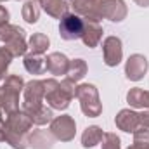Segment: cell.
Listing matches in <instances>:
<instances>
[{
	"mask_svg": "<svg viewBox=\"0 0 149 149\" xmlns=\"http://www.w3.org/2000/svg\"><path fill=\"white\" fill-rule=\"evenodd\" d=\"M31 127H33V121L23 109L10 113L7 121L2 123L5 141L14 149H26L30 146V137H26V135Z\"/></svg>",
	"mask_w": 149,
	"mask_h": 149,
	"instance_id": "6da1fadb",
	"label": "cell"
},
{
	"mask_svg": "<svg viewBox=\"0 0 149 149\" xmlns=\"http://www.w3.org/2000/svg\"><path fill=\"white\" fill-rule=\"evenodd\" d=\"M43 88H45V95L43 99L47 101V104L52 109H66L70 106V101L76 94V87L74 81L71 80H63L61 83L54 78L43 80Z\"/></svg>",
	"mask_w": 149,
	"mask_h": 149,
	"instance_id": "7a4b0ae2",
	"label": "cell"
},
{
	"mask_svg": "<svg viewBox=\"0 0 149 149\" xmlns=\"http://www.w3.org/2000/svg\"><path fill=\"white\" fill-rule=\"evenodd\" d=\"M74 97H78L81 111L85 113L88 118H95L102 113V104L99 101V92L94 85L90 83H83L80 87H76V94Z\"/></svg>",
	"mask_w": 149,
	"mask_h": 149,
	"instance_id": "3957f363",
	"label": "cell"
},
{
	"mask_svg": "<svg viewBox=\"0 0 149 149\" xmlns=\"http://www.w3.org/2000/svg\"><path fill=\"white\" fill-rule=\"evenodd\" d=\"M23 92H24V101H23V111L24 113H30L40 106H43L45 88H43L42 80H31L30 83L24 85Z\"/></svg>",
	"mask_w": 149,
	"mask_h": 149,
	"instance_id": "277c9868",
	"label": "cell"
},
{
	"mask_svg": "<svg viewBox=\"0 0 149 149\" xmlns=\"http://www.w3.org/2000/svg\"><path fill=\"white\" fill-rule=\"evenodd\" d=\"M83 26H85V21L83 17H80L78 14H66L61 17V23H59V35L63 40H78L83 35Z\"/></svg>",
	"mask_w": 149,
	"mask_h": 149,
	"instance_id": "5b68a950",
	"label": "cell"
},
{
	"mask_svg": "<svg viewBox=\"0 0 149 149\" xmlns=\"http://www.w3.org/2000/svg\"><path fill=\"white\" fill-rule=\"evenodd\" d=\"M50 134L57 139V141H63V142H70L74 139V134H76V123L71 116L68 114H63V116H57L50 121Z\"/></svg>",
	"mask_w": 149,
	"mask_h": 149,
	"instance_id": "8992f818",
	"label": "cell"
},
{
	"mask_svg": "<svg viewBox=\"0 0 149 149\" xmlns=\"http://www.w3.org/2000/svg\"><path fill=\"white\" fill-rule=\"evenodd\" d=\"M97 12L101 19L120 23L127 17V5L123 0H97Z\"/></svg>",
	"mask_w": 149,
	"mask_h": 149,
	"instance_id": "52a82bcc",
	"label": "cell"
},
{
	"mask_svg": "<svg viewBox=\"0 0 149 149\" xmlns=\"http://www.w3.org/2000/svg\"><path fill=\"white\" fill-rule=\"evenodd\" d=\"M102 54H104V63L109 68L118 66L121 63V57H123L121 40L118 37H108L102 43Z\"/></svg>",
	"mask_w": 149,
	"mask_h": 149,
	"instance_id": "ba28073f",
	"label": "cell"
},
{
	"mask_svg": "<svg viewBox=\"0 0 149 149\" xmlns=\"http://www.w3.org/2000/svg\"><path fill=\"white\" fill-rule=\"evenodd\" d=\"M149 63L148 59L141 54H134L128 57L127 64H125V74L128 80L132 81H139L141 78H144V74L148 73Z\"/></svg>",
	"mask_w": 149,
	"mask_h": 149,
	"instance_id": "9c48e42d",
	"label": "cell"
},
{
	"mask_svg": "<svg viewBox=\"0 0 149 149\" xmlns=\"http://www.w3.org/2000/svg\"><path fill=\"white\" fill-rule=\"evenodd\" d=\"M116 127L123 132H137L141 128V114L132 109H121V111L116 114Z\"/></svg>",
	"mask_w": 149,
	"mask_h": 149,
	"instance_id": "30bf717a",
	"label": "cell"
},
{
	"mask_svg": "<svg viewBox=\"0 0 149 149\" xmlns=\"http://www.w3.org/2000/svg\"><path fill=\"white\" fill-rule=\"evenodd\" d=\"M45 68L50 74H66L70 68V59L61 52H52L45 57Z\"/></svg>",
	"mask_w": 149,
	"mask_h": 149,
	"instance_id": "8fae6325",
	"label": "cell"
},
{
	"mask_svg": "<svg viewBox=\"0 0 149 149\" xmlns=\"http://www.w3.org/2000/svg\"><path fill=\"white\" fill-rule=\"evenodd\" d=\"M83 21H85V26H83L81 40L87 47L94 49V47L99 45V42L102 38V26L97 21H90V19H83Z\"/></svg>",
	"mask_w": 149,
	"mask_h": 149,
	"instance_id": "7c38bea8",
	"label": "cell"
},
{
	"mask_svg": "<svg viewBox=\"0 0 149 149\" xmlns=\"http://www.w3.org/2000/svg\"><path fill=\"white\" fill-rule=\"evenodd\" d=\"M38 3L42 5V9L49 16H52L56 19H61L63 16H66L68 14V7H70L66 3V0H38Z\"/></svg>",
	"mask_w": 149,
	"mask_h": 149,
	"instance_id": "4fadbf2b",
	"label": "cell"
},
{
	"mask_svg": "<svg viewBox=\"0 0 149 149\" xmlns=\"http://www.w3.org/2000/svg\"><path fill=\"white\" fill-rule=\"evenodd\" d=\"M127 101L130 106L134 108H144L149 109V90H142L139 87L130 88V92L127 94Z\"/></svg>",
	"mask_w": 149,
	"mask_h": 149,
	"instance_id": "5bb4252c",
	"label": "cell"
},
{
	"mask_svg": "<svg viewBox=\"0 0 149 149\" xmlns=\"http://www.w3.org/2000/svg\"><path fill=\"white\" fill-rule=\"evenodd\" d=\"M54 135H50L47 130H35L30 135V146L33 149H52Z\"/></svg>",
	"mask_w": 149,
	"mask_h": 149,
	"instance_id": "9a60e30c",
	"label": "cell"
},
{
	"mask_svg": "<svg viewBox=\"0 0 149 149\" xmlns=\"http://www.w3.org/2000/svg\"><path fill=\"white\" fill-rule=\"evenodd\" d=\"M24 68L31 74H42L47 71L45 68V59L38 54H28L24 56Z\"/></svg>",
	"mask_w": 149,
	"mask_h": 149,
	"instance_id": "2e32d148",
	"label": "cell"
},
{
	"mask_svg": "<svg viewBox=\"0 0 149 149\" xmlns=\"http://www.w3.org/2000/svg\"><path fill=\"white\" fill-rule=\"evenodd\" d=\"M102 139H104L102 130H101L99 127L92 125V127H88V128L83 132V135H81V146H83V148H87V149L94 148V146H97Z\"/></svg>",
	"mask_w": 149,
	"mask_h": 149,
	"instance_id": "e0dca14e",
	"label": "cell"
},
{
	"mask_svg": "<svg viewBox=\"0 0 149 149\" xmlns=\"http://www.w3.org/2000/svg\"><path fill=\"white\" fill-rule=\"evenodd\" d=\"M16 38H24V30L16 26V24H10V23H5V24H0V42H12Z\"/></svg>",
	"mask_w": 149,
	"mask_h": 149,
	"instance_id": "ac0fdd59",
	"label": "cell"
},
{
	"mask_svg": "<svg viewBox=\"0 0 149 149\" xmlns=\"http://www.w3.org/2000/svg\"><path fill=\"white\" fill-rule=\"evenodd\" d=\"M68 80L71 81H80L85 74H87V63L83 59H74V61H70V68H68Z\"/></svg>",
	"mask_w": 149,
	"mask_h": 149,
	"instance_id": "d6986e66",
	"label": "cell"
},
{
	"mask_svg": "<svg viewBox=\"0 0 149 149\" xmlns=\"http://www.w3.org/2000/svg\"><path fill=\"white\" fill-rule=\"evenodd\" d=\"M38 5H40L38 0H26V2H24L21 14H23V19H24L26 23L33 24V23L38 21V17H40V7H38Z\"/></svg>",
	"mask_w": 149,
	"mask_h": 149,
	"instance_id": "ffe728a7",
	"label": "cell"
},
{
	"mask_svg": "<svg viewBox=\"0 0 149 149\" xmlns=\"http://www.w3.org/2000/svg\"><path fill=\"white\" fill-rule=\"evenodd\" d=\"M49 47V38L43 33H33L30 42H28V49H30V54H43Z\"/></svg>",
	"mask_w": 149,
	"mask_h": 149,
	"instance_id": "44dd1931",
	"label": "cell"
},
{
	"mask_svg": "<svg viewBox=\"0 0 149 149\" xmlns=\"http://www.w3.org/2000/svg\"><path fill=\"white\" fill-rule=\"evenodd\" d=\"M26 114L30 116V120H31L35 125H45V123H49V121L54 120V118H52V111H50L49 108H45V106H40V108L26 113Z\"/></svg>",
	"mask_w": 149,
	"mask_h": 149,
	"instance_id": "7402d4cb",
	"label": "cell"
},
{
	"mask_svg": "<svg viewBox=\"0 0 149 149\" xmlns=\"http://www.w3.org/2000/svg\"><path fill=\"white\" fill-rule=\"evenodd\" d=\"M5 49L12 54V57H19V56H24L26 50H28V43L24 38H16L9 43H5Z\"/></svg>",
	"mask_w": 149,
	"mask_h": 149,
	"instance_id": "603a6c76",
	"label": "cell"
},
{
	"mask_svg": "<svg viewBox=\"0 0 149 149\" xmlns=\"http://www.w3.org/2000/svg\"><path fill=\"white\" fill-rule=\"evenodd\" d=\"M10 61H12V54L5 47H0V81L5 78L7 68L10 66Z\"/></svg>",
	"mask_w": 149,
	"mask_h": 149,
	"instance_id": "cb8c5ba5",
	"label": "cell"
},
{
	"mask_svg": "<svg viewBox=\"0 0 149 149\" xmlns=\"http://www.w3.org/2000/svg\"><path fill=\"white\" fill-rule=\"evenodd\" d=\"M102 149H120V137L116 134H104Z\"/></svg>",
	"mask_w": 149,
	"mask_h": 149,
	"instance_id": "d4e9b609",
	"label": "cell"
},
{
	"mask_svg": "<svg viewBox=\"0 0 149 149\" xmlns=\"http://www.w3.org/2000/svg\"><path fill=\"white\" fill-rule=\"evenodd\" d=\"M142 128L149 130V111L141 113V128L139 130H142Z\"/></svg>",
	"mask_w": 149,
	"mask_h": 149,
	"instance_id": "484cf974",
	"label": "cell"
},
{
	"mask_svg": "<svg viewBox=\"0 0 149 149\" xmlns=\"http://www.w3.org/2000/svg\"><path fill=\"white\" fill-rule=\"evenodd\" d=\"M9 23V12L3 5H0V24H5Z\"/></svg>",
	"mask_w": 149,
	"mask_h": 149,
	"instance_id": "4316f807",
	"label": "cell"
},
{
	"mask_svg": "<svg viewBox=\"0 0 149 149\" xmlns=\"http://www.w3.org/2000/svg\"><path fill=\"white\" fill-rule=\"evenodd\" d=\"M127 149H149V144H132V146H128Z\"/></svg>",
	"mask_w": 149,
	"mask_h": 149,
	"instance_id": "83f0119b",
	"label": "cell"
},
{
	"mask_svg": "<svg viewBox=\"0 0 149 149\" xmlns=\"http://www.w3.org/2000/svg\"><path fill=\"white\" fill-rule=\"evenodd\" d=\"M134 2L141 7H149V0H134Z\"/></svg>",
	"mask_w": 149,
	"mask_h": 149,
	"instance_id": "f1b7e54d",
	"label": "cell"
},
{
	"mask_svg": "<svg viewBox=\"0 0 149 149\" xmlns=\"http://www.w3.org/2000/svg\"><path fill=\"white\" fill-rule=\"evenodd\" d=\"M2 102H3V88L0 87V106H2Z\"/></svg>",
	"mask_w": 149,
	"mask_h": 149,
	"instance_id": "f546056e",
	"label": "cell"
},
{
	"mask_svg": "<svg viewBox=\"0 0 149 149\" xmlns=\"http://www.w3.org/2000/svg\"><path fill=\"white\" fill-rule=\"evenodd\" d=\"M2 141H5V135H3V128L0 127V142H2Z\"/></svg>",
	"mask_w": 149,
	"mask_h": 149,
	"instance_id": "4dcf8cb0",
	"label": "cell"
},
{
	"mask_svg": "<svg viewBox=\"0 0 149 149\" xmlns=\"http://www.w3.org/2000/svg\"><path fill=\"white\" fill-rule=\"evenodd\" d=\"M0 2H7V0H0Z\"/></svg>",
	"mask_w": 149,
	"mask_h": 149,
	"instance_id": "1f68e13d",
	"label": "cell"
}]
</instances>
